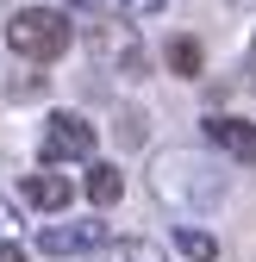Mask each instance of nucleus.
<instances>
[{
    "label": "nucleus",
    "mask_w": 256,
    "mask_h": 262,
    "mask_svg": "<svg viewBox=\"0 0 256 262\" xmlns=\"http://www.w3.org/2000/svg\"><path fill=\"white\" fill-rule=\"evenodd\" d=\"M225 169H219L212 156L200 150H163V156H150V193L163 200L169 212L181 219H206L225 206Z\"/></svg>",
    "instance_id": "f257e3e1"
},
{
    "label": "nucleus",
    "mask_w": 256,
    "mask_h": 262,
    "mask_svg": "<svg viewBox=\"0 0 256 262\" xmlns=\"http://www.w3.org/2000/svg\"><path fill=\"white\" fill-rule=\"evenodd\" d=\"M69 44H75L69 7H19V13L7 19V50H13L19 62H31V69L56 62Z\"/></svg>",
    "instance_id": "f03ea898"
},
{
    "label": "nucleus",
    "mask_w": 256,
    "mask_h": 262,
    "mask_svg": "<svg viewBox=\"0 0 256 262\" xmlns=\"http://www.w3.org/2000/svg\"><path fill=\"white\" fill-rule=\"evenodd\" d=\"M94 144H100V131H94V119L56 106L44 113V131H38V162L44 169H69V162H94Z\"/></svg>",
    "instance_id": "7ed1b4c3"
},
{
    "label": "nucleus",
    "mask_w": 256,
    "mask_h": 262,
    "mask_svg": "<svg viewBox=\"0 0 256 262\" xmlns=\"http://www.w3.org/2000/svg\"><path fill=\"white\" fill-rule=\"evenodd\" d=\"M88 44H94V56H100L106 69H119L125 81H144V44H138V25H132V19H100V25H88Z\"/></svg>",
    "instance_id": "20e7f679"
},
{
    "label": "nucleus",
    "mask_w": 256,
    "mask_h": 262,
    "mask_svg": "<svg viewBox=\"0 0 256 262\" xmlns=\"http://www.w3.org/2000/svg\"><path fill=\"white\" fill-rule=\"evenodd\" d=\"M200 131H206L212 156L238 162V169H256V119H244V113H206Z\"/></svg>",
    "instance_id": "39448f33"
},
{
    "label": "nucleus",
    "mask_w": 256,
    "mask_h": 262,
    "mask_svg": "<svg viewBox=\"0 0 256 262\" xmlns=\"http://www.w3.org/2000/svg\"><path fill=\"white\" fill-rule=\"evenodd\" d=\"M113 231L100 219H75V225H44L38 231V250L44 256H88V250H106Z\"/></svg>",
    "instance_id": "423d86ee"
},
{
    "label": "nucleus",
    "mask_w": 256,
    "mask_h": 262,
    "mask_svg": "<svg viewBox=\"0 0 256 262\" xmlns=\"http://www.w3.org/2000/svg\"><path fill=\"white\" fill-rule=\"evenodd\" d=\"M19 200L31 206V212H69V200H75V181L62 175V169H31V175H19Z\"/></svg>",
    "instance_id": "0eeeda50"
},
{
    "label": "nucleus",
    "mask_w": 256,
    "mask_h": 262,
    "mask_svg": "<svg viewBox=\"0 0 256 262\" xmlns=\"http://www.w3.org/2000/svg\"><path fill=\"white\" fill-rule=\"evenodd\" d=\"M81 193H88V206H119L125 200V175H119V162H88V181H81Z\"/></svg>",
    "instance_id": "6e6552de"
},
{
    "label": "nucleus",
    "mask_w": 256,
    "mask_h": 262,
    "mask_svg": "<svg viewBox=\"0 0 256 262\" xmlns=\"http://www.w3.org/2000/svg\"><path fill=\"white\" fill-rule=\"evenodd\" d=\"M169 237H175V250H181L187 262H219V237L206 231L200 219H181V225H175Z\"/></svg>",
    "instance_id": "1a4fd4ad"
},
{
    "label": "nucleus",
    "mask_w": 256,
    "mask_h": 262,
    "mask_svg": "<svg viewBox=\"0 0 256 262\" xmlns=\"http://www.w3.org/2000/svg\"><path fill=\"white\" fill-rule=\"evenodd\" d=\"M163 62H169V75H181V81H200V75H206V50H200V38H169Z\"/></svg>",
    "instance_id": "9d476101"
},
{
    "label": "nucleus",
    "mask_w": 256,
    "mask_h": 262,
    "mask_svg": "<svg viewBox=\"0 0 256 262\" xmlns=\"http://www.w3.org/2000/svg\"><path fill=\"white\" fill-rule=\"evenodd\" d=\"M100 262H169V250L150 244V237H113L100 250Z\"/></svg>",
    "instance_id": "9b49d317"
},
{
    "label": "nucleus",
    "mask_w": 256,
    "mask_h": 262,
    "mask_svg": "<svg viewBox=\"0 0 256 262\" xmlns=\"http://www.w3.org/2000/svg\"><path fill=\"white\" fill-rule=\"evenodd\" d=\"M113 131H119V150H138V144L150 138V113H144V106H119V113H113Z\"/></svg>",
    "instance_id": "f8f14e48"
},
{
    "label": "nucleus",
    "mask_w": 256,
    "mask_h": 262,
    "mask_svg": "<svg viewBox=\"0 0 256 262\" xmlns=\"http://www.w3.org/2000/svg\"><path fill=\"white\" fill-rule=\"evenodd\" d=\"M169 7V0H94V13H100V19H156V13H163Z\"/></svg>",
    "instance_id": "ddd939ff"
},
{
    "label": "nucleus",
    "mask_w": 256,
    "mask_h": 262,
    "mask_svg": "<svg viewBox=\"0 0 256 262\" xmlns=\"http://www.w3.org/2000/svg\"><path fill=\"white\" fill-rule=\"evenodd\" d=\"M38 94H44V75H38V69L7 75V100H38Z\"/></svg>",
    "instance_id": "4468645a"
},
{
    "label": "nucleus",
    "mask_w": 256,
    "mask_h": 262,
    "mask_svg": "<svg viewBox=\"0 0 256 262\" xmlns=\"http://www.w3.org/2000/svg\"><path fill=\"white\" fill-rule=\"evenodd\" d=\"M0 262H31V256H25V250H19L13 237H0Z\"/></svg>",
    "instance_id": "2eb2a0df"
},
{
    "label": "nucleus",
    "mask_w": 256,
    "mask_h": 262,
    "mask_svg": "<svg viewBox=\"0 0 256 262\" xmlns=\"http://www.w3.org/2000/svg\"><path fill=\"white\" fill-rule=\"evenodd\" d=\"M244 56H250V75H256V31H250V50H244Z\"/></svg>",
    "instance_id": "dca6fc26"
}]
</instances>
